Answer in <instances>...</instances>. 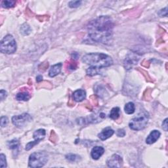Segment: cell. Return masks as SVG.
I'll return each mask as SVG.
<instances>
[{
	"label": "cell",
	"instance_id": "cell-1",
	"mask_svg": "<svg viewBox=\"0 0 168 168\" xmlns=\"http://www.w3.org/2000/svg\"><path fill=\"white\" fill-rule=\"evenodd\" d=\"M114 26L111 17L100 16L88 24V35L93 41L109 45L112 41Z\"/></svg>",
	"mask_w": 168,
	"mask_h": 168
},
{
	"label": "cell",
	"instance_id": "cell-2",
	"mask_svg": "<svg viewBox=\"0 0 168 168\" xmlns=\"http://www.w3.org/2000/svg\"><path fill=\"white\" fill-rule=\"evenodd\" d=\"M82 62L98 69L108 67L113 64V60L111 57L108 55L100 53H91L85 55L82 58Z\"/></svg>",
	"mask_w": 168,
	"mask_h": 168
},
{
	"label": "cell",
	"instance_id": "cell-3",
	"mask_svg": "<svg viewBox=\"0 0 168 168\" xmlns=\"http://www.w3.org/2000/svg\"><path fill=\"white\" fill-rule=\"evenodd\" d=\"M149 120V114L147 112H140L136 117L133 118L129 124L130 129L134 131H140L146 127Z\"/></svg>",
	"mask_w": 168,
	"mask_h": 168
},
{
	"label": "cell",
	"instance_id": "cell-4",
	"mask_svg": "<svg viewBox=\"0 0 168 168\" xmlns=\"http://www.w3.org/2000/svg\"><path fill=\"white\" fill-rule=\"evenodd\" d=\"M48 161V155L45 152L39 151L32 153L29 157L28 166L30 167H41Z\"/></svg>",
	"mask_w": 168,
	"mask_h": 168
},
{
	"label": "cell",
	"instance_id": "cell-5",
	"mask_svg": "<svg viewBox=\"0 0 168 168\" xmlns=\"http://www.w3.org/2000/svg\"><path fill=\"white\" fill-rule=\"evenodd\" d=\"M0 51L6 54L14 53L17 51V43L13 36L8 34L2 39Z\"/></svg>",
	"mask_w": 168,
	"mask_h": 168
},
{
	"label": "cell",
	"instance_id": "cell-6",
	"mask_svg": "<svg viewBox=\"0 0 168 168\" xmlns=\"http://www.w3.org/2000/svg\"><path fill=\"white\" fill-rule=\"evenodd\" d=\"M32 120V118L30 114L27 113H24V114L15 116L12 118V122L15 126L18 127H23L26 125L30 123Z\"/></svg>",
	"mask_w": 168,
	"mask_h": 168
},
{
	"label": "cell",
	"instance_id": "cell-7",
	"mask_svg": "<svg viewBox=\"0 0 168 168\" xmlns=\"http://www.w3.org/2000/svg\"><path fill=\"white\" fill-rule=\"evenodd\" d=\"M140 59L138 54L135 52H129L124 60V65L126 70H130L138 63Z\"/></svg>",
	"mask_w": 168,
	"mask_h": 168
},
{
	"label": "cell",
	"instance_id": "cell-8",
	"mask_svg": "<svg viewBox=\"0 0 168 168\" xmlns=\"http://www.w3.org/2000/svg\"><path fill=\"white\" fill-rule=\"evenodd\" d=\"M106 164L109 167H121L123 164V160L120 155L115 154L108 159Z\"/></svg>",
	"mask_w": 168,
	"mask_h": 168
},
{
	"label": "cell",
	"instance_id": "cell-9",
	"mask_svg": "<svg viewBox=\"0 0 168 168\" xmlns=\"http://www.w3.org/2000/svg\"><path fill=\"white\" fill-rule=\"evenodd\" d=\"M105 152V149L100 146H96L92 148L91 151V156L93 160H99Z\"/></svg>",
	"mask_w": 168,
	"mask_h": 168
},
{
	"label": "cell",
	"instance_id": "cell-10",
	"mask_svg": "<svg viewBox=\"0 0 168 168\" xmlns=\"http://www.w3.org/2000/svg\"><path fill=\"white\" fill-rule=\"evenodd\" d=\"M114 133V131L111 127H107L103 129L101 132L99 133V138L102 140H105L111 137Z\"/></svg>",
	"mask_w": 168,
	"mask_h": 168
},
{
	"label": "cell",
	"instance_id": "cell-11",
	"mask_svg": "<svg viewBox=\"0 0 168 168\" xmlns=\"http://www.w3.org/2000/svg\"><path fill=\"white\" fill-rule=\"evenodd\" d=\"M161 135V133L158 130H153L151 131V133L149 134V135L147 137V138L146 139V144L151 145L153 144L155 142H156V140L160 138Z\"/></svg>",
	"mask_w": 168,
	"mask_h": 168
},
{
	"label": "cell",
	"instance_id": "cell-12",
	"mask_svg": "<svg viewBox=\"0 0 168 168\" xmlns=\"http://www.w3.org/2000/svg\"><path fill=\"white\" fill-rule=\"evenodd\" d=\"M62 66H63V64L61 63H59L53 66H52L51 68L49 70V76L50 77L53 78L55 77V76H57L58 74H59L61 72Z\"/></svg>",
	"mask_w": 168,
	"mask_h": 168
},
{
	"label": "cell",
	"instance_id": "cell-13",
	"mask_svg": "<svg viewBox=\"0 0 168 168\" xmlns=\"http://www.w3.org/2000/svg\"><path fill=\"white\" fill-rule=\"evenodd\" d=\"M86 97V93L83 89H78L73 93V98L76 102H81Z\"/></svg>",
	"mask_w": 168,
	"mask_h": 168
},
{
	"label": "cell",
	"instance_id": "cell-14",
	"mask_svg": "<svg viewBox=\"0 0 168 168\" xmlns=\"http://www.w3.org/2000/svg\"><path fill=\"white\" fill-rule=\"evenodd\" d=\"M45 135H46L45 130L44 129H39L33 133V137L35 140H39L41 141L42 139H44Z\"/></svg>",
	"mask_w": 168,
	"mask_h": 168
},
{
	"label": "cell",
	"instance_id": "cell-15",
	"mask_svg": "<svg viewBox=\"0 0 168 168\" xmlns=\"http://www.w3.org/2000/svg\"><path fill=\"white\" fill-rule=\"evenodd\" d=\"M30 98V95L28 91H21V92L17 93L16 95V99L18 100H24L26 101L28 100Z\"/></svg>",
	"mask_w": 168,
	"mask_h": 168
},
{
	"label": "cell",
	"instance_id": "cell-16",
	"mask_svg": "<svg viewBox=\"0 0 168 168\" xmlns=\"http://www.w3.org/2000/svg\"><path fill=\"white\" fill-rule=\"evenodd\" d=\"M124 111L127 114H133L135 111V104L132 102H129V103H127L124 107Z\"/></svg>",
	"mask_w": 168,
	"mask_h": 168
},
{
	"label": "cell",
	"instance_id": "cell-17",
	"mask_svg": "<svg viewBox=\"0 0 168 168\" xmlns=\"http://www.w3.org/2000/svg\"><path fill=\"white\" fill-rule=\"evenodd\" d=\"M120 109L119 107H114L113 108L111 112H110L109 117L111 118L112 120H116L117 119L120 117Z\"/></svg>",
	"mask_w": 168,
	"mask_h": 168
},
{
	"label": "cell",
	"instance_id": "cell-18",
	"mask_svg": "<svg viewBox=\"0 0 168 168\" xmlns=\"http://www.w3.org/2000/svg\"><path fill=\"white\" fill-rule=\"evenodd\" d=\"M20 31L23 35L27 36V35H29L30 33H31L32 29L28 24L24 23L23 24L22 26H21L20 28Z\"/></svg>",
	"mask_w": 168,
	"mask_h": 168
},
{
	"label": "cell",
	"instance_id": "cell-19",
	"mask_svg": "<svg viewBox=\"0 0 168 168\" xmlns=\"http://www.w3.org/2000/svg\"><path fill=\"white\" fill-rule=\"evenodd\" d=\"M7 146L9 149L11 150H16L19 148V142L17 139H13L10 141H8Z\"/></svg>",
	"mask_w": 168,
	"mask_h": 168
},
{
	"label": "cell",
	"instance_id": "cell-20",
	"mask_svg": "<svg viewBox=\"0 0 168 168\" xmlns=\"http://www.w3.org/2000/svg\"><path fill=\"white\" fill-rule=\"evenodd\" d=\"M99 70L100 69L96 68H95V67L90 66L87 69L86 72L88 76H93L97 75V74H99Z\"/></svg>",
	"mask_w": 168,
	"mask_h": 168
},
{
	"label": "cell",
	"instance_id": "cell-21",
	"mask_svg": "<svg viewBox=\"0 0 168 168\" xmlns=\"http://www.w3.org/2000/svg\"><path fill=\"white\" fill-rule=\"evenodd\" d=\"M80 158L78 155L73 154H68L66 156V159L68 160L70 162H75L79 160V158Z\"/></svg>",
	"mask_w": 168,
	"mask_h": 168
},
{
	"label": "cell",
	"instance_id": "cell-22",
	"mask_svg": "<svg viewBox=\"0 0 168 168\" xmlns=\"http://www.w3.org/2000/svg\"><path fill=\"white\" fill-rule=\"evenodd\" d=\"M16 1H9V0H6V1H3L1 3V5L4 8H11L15 6Z\"/></svg>",
	"mask_w": 168,
	"mask_h": 168
},
{
	"label": "cell",
	"instance_id": "cell-23",
	"mask_svg": "<svg viewBox=\"0 0 168 168\" xmlns=\"http://www.w3.org/2000/svg\"><path fill=\"white\" fill-rule=\"evenodd\" d=\"M39 142H40V140H34L33 141H31V142L28 143V144L26 145V148H25L26 151H30V150L32 149L33 147V146H36V145H38Z\"/></svg>",
	"mask_w": 168,
	"mask_h": 168
},
{
	"label": "cell",
	"instance_id": "cell-24",
	"mask_svg": "<svg viewBox=\"0 0 168 168\" xmlns=\"http://www.w3.org/2000/svg\"><path fill=\"white\" fill-rule=\"evenodd\" d=\"M0 166L1 167H6L7 166V161H6V157L4 154H1L0 155Z\"/></svg>",
	"mask_w": 168,
	"mask_h": 168
},
{
	"label": "cell",
	"instance_id": "cell-25",
	"mask_svg": "<svg viewBox=\"0 0 168 168\" xmlns=\"http://www.w3.org/2000/svg\"><path fill=\"white\" fill-rule=\"evenodd\" d=\"M81 1H71L69 2V7L71 8H76L79 7L81 5Z\"/></svg>",
	"mask_w": 168,
	"mask_h": 168
},
{
	"label": "cell",
	"instance_id": "cell-26",
	"mask_svg": "<svg viewBox=\"0 0 168 168\" xmlns=\"http://www.w3.org/2000/svg\"><path fill=\"white\" fill-rule=\"evenodd\" d=\"M67 68L69 70H75L77 68V64L75 62L74 60H72V61H70L69 63H68V66Z\"/></svg>",
	"mask_w": 168,
	"mask_h": 168
},
{
	"label": "cell",
	"instance_id": "cell-27",
	"mask_svg": "<svg viewBox=\"0 0 168 168\" xmlns=\"http://www.w3.org/2000/svg\"><path fill=\"white\" fill-rule=\"evenodd\" d=\"M9 120L8 118L6 116H1V120H0V124H1V127H4L5 126H7V124H8Z\"/></svg>",
	"mask_w": 168,
	"mask_h": 168
},
{
	"label": "cell",
	"instance_id": "cell-28",
	"mask_svg": "<svg viewBox=\"0 0 168 168\" xmlns=\"http://www.w3.org/2000/svg\"><path fill=\"white\" fill-rule=\"evenodd\" d=\"M167 7H165L163 9L160 10V11L158 12V15H160V17H166L167 15Z\"/></svg>",
	"mask_w": 168,
	"mask_h": 168
},
{
	"label": "cell",
	"instance_id": "cell-29",
	"mask_svg": "<svg viewBox=\"0 0 168 168\" xmlns=\"http://www.w3.org/2000/svg\"><path fill=\"white\" fill-rule=\"evenodd\" d=\"M126 135V131L123 129H120L117 131V136L120 137H123Z\"/></svg>",
	"mask_w": 168,
	"mask_h": 168
},
{
	"label": "cell",
	"instance_id": "cell-30",
	"mask_svg": "<svg viewBox=\"0 0 168 168\" xmlns=\"http://www.w3.org/2000/svg\"><path fill=\"white\" fill-rule=\"evenodd\" d=\"M7 96V93L4 89L1 90V92H0V97H1V100H4L6 97Z\"/></svg>",
	"mask_w": 168,
	"mask_h": 168
},
{
	"label": "cell",
	"instance_id": "cell-31",
	"mask_svg": "<svg viewBox=\"0 0 168 168\" xmlns=\"http://www.w3.org/2000/svg\"><path fill=\"white\" fill-rule=\"evenodd\" d=\"M167 118L165 119L164 121H163L162 123V129L165 131H167Z\"/></svg>",
	"mask_w": 168,
	"mask_h": 168
},
{
	"label": "cell",
	"instance_id": "cell-32",
	"mask_svg": "<svg viewBox=\"0 0 168 168\" xmlns=\"http://www.w3.org/2000/svg\"><path fill=\"white\" fill-rule=\"evenodd\" d=\"M79 55H78V54L77 53H76V52H74V53H73L72 54V59L73 60H76V59H77L78 58Z\"/></svg>",
	"mask_w": 168,
	"mask_h": 168
},
{
	"label": "cell",
	"instance_id": "cell-33",
	"mask_svg": "<svg viewBox=\"0 0 168 168\" xmlns=\"http://www.w3.org/2000/svg\"><path fill=\"white\" fill-rule=\"evenodd\" d=\"M42 79H43V77L41 76H37V78H36V80H37V81L38 82L42 81Z\"/></svg>",
	"mask_w": 168,
	"mask_h": 168
}]
</instances>
